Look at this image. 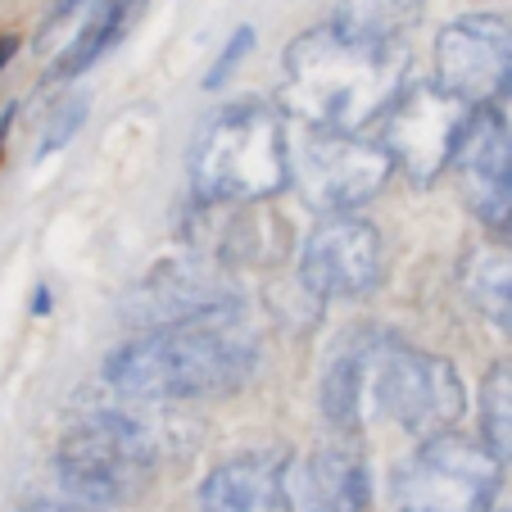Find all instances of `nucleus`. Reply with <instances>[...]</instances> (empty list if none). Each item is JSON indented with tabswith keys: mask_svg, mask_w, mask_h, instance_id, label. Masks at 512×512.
<instances>
[{
	"mask_svg": "<svg viewBox=\"0 0 512 512\" xmlns=\"http://www.w3.org/2000/svg\"><path fill=\"white\" fill-rule=\"evenodd\" d=\"M485 512H494V508H485Z\"/></svg>",
	"mask_w": 512,
	"mask_h": 512,
	"instance_id": "obj_22",
	"label": "nucleus"
},
{
	"mask_svg": "<svg viewBox=\"0 0 512 512\" xmlns=\"http://www.w3.org/2000/svg\"><path fill=\"white\" fill-rule=\"evenodd\" d=\"M14 50H19V41H14V37H0V73H5V64L14 59Z\"/></svg>",
	"mask_w": 512,
	"mask_h": 512,
	"instance_id": "obj_21",
	"label": "nucleus"
},
{
	"mask_svg": "<svg viewBox=\"0 0 512 512\" xmlns=\"http://www.w3.org/2000/svg\"><path fill=\"white\" fill-rule=\"evenodd\" d=\"M200 512H295L286 467L277 458H227L200 485Z\"/></svg>",
	"mask_w": 512,
	"mask_h": 512,
	"instance_id": "obj_12",
	"label": "nucleus"
},
{
	"mask_svg": "<svg viewBox=\"0 0 512 512\" xmlns=\"http://www.w3.org/2000/svg\"><path fill=\"white\" fill-rule=\"evenodd\" d=\"M155 445L141 422L123 413H91L64 435L55 458L59 490L73 508H114L150 476Z\"/></svg>",
	"mask_w": 512,
	"mask_h": 512,
	"instance_id": "obj_5",
	"label": "nucleus"
},
{
	"mask_svg": "<svg viewBox=\"0 0 512 512\" xmlns=\"http://www.w3.org/2000/svg\"><path fill=\"white\" fill-rule=\"evenodd\" d=\"M358 413H381L417 440H431L458 426V417L467 413V390L449 358L422 354L381 327H363Z\"/></svg>",
	"mask_w": 512,
	"mask_h": 512,
	"instance_id": "obj_3",
	"label": "nucleus"
},
{
	"mask_svg": "<svg viewBox=\"0 0 512 512\" xmlns=\"http://www.w3.org/2000/svg\"><path fill=\"white\" fill-rule=\"evenodd\" d=\"M458 286L485 322L512 331V241L472 245L458 263Z\"/></svg>",
	"mask_w": 512,
	"mask_h": 512,
	"instance_id": "obj_15",
	"label": "nucleus"
},
{
	"mask_svg": "<svg viewBox=\"0 0 512 512\" xmlns=\"http://www.w3.org/2000/svg\"><path fill=\"white\" fill-rule=\"evenodd\" d=\"M290 499L304 512H368L372 503L368 463L354 449H318V454L304 458Z\"/></svg>",
	"mask_w": 512,
	"mask_h": 512,
	"instance_id": "obj_14",
	"label": "nucleus"
},
{
	"mask_svg": "<svg viewBox=\"0 0 512 512\" xmlns=\"http://www.w3.org/2000/svg\"><path fill=\"white\" fill-rule=\"evenodd\" d=\"M78 5H82V0H55V10H50V23H64L68 14L78 10Z\"/></svg>",
	"mask_w": 512,
	"mask_h": 512,
	"instance_id": "obj_20",
	"label": "nucleus"
},
{
	"mask_svg": "<svg viewBox=\"0 0 512 512\" xmlns=\"http://www.w3.org/2000/svg\"><path fill=\"white\" fill-rule=\"evenodd\" d=\"M449 168L467 209L490 232H512V127L499 105H481L467 114Z\"/></svg>",
	"mask_w": 512,
	"mask_h": 512,
	"instance_id": "obj_9",
	"label": "nucleus"
},
{
	"mask_svg": "<svg viewBox=\"0 0 512 512\" xmlns=\"http://www.w3.org/2000/svg\"><path fill=\"white\" fill-rule=\"evenodd\" d=\"M467 114L463 100L445 96L440 87H408L386 109V155L399 164L417 186L435 182L449 168Z\"/></svg>",
	"mask_w": 512,
	"mask_h": 512,
	"instance_id": "obj_10",
	"label": "nucleus"
},
{
	"mask_svg": "<svg viewBox=\"0 0 512 512\" xmlns=\"http://www.w3.org/2000/svg\"><path fill=\"white\" fill-rule=\"evenodd\" d=\"M136 300H141V322H150V327L236 309L232 290L213 277L209 268H200V263H168V268H159L155 277L136 290Z\"/></svg>",
	"mask_w": 512,
	"mask_h": 512,
	"instance_id": "obj_13",
	"label": "nucleus"
},
{
	"mask_svg": "<svg viewBox=\"0 0 512 512\" xmlns=\"http://www.w3.org/2000/svg\"><path fill=\"white\" fill-rule=\"evenodd\" d=\"M136 10H141V0H105V5L91 14L87 28L78 32V41H73V46L55 59V73H50V78L64 82V78H78L82 68H91L118 37H123L127 28H132Z\"/></svg>",
	"mask_w": 512,
	"mask_h": 512,
	"instance_id": "obj_17",
	"label": "nucleus"
},
{
	"mask_svg": "<svg viewBox=\"0 0 512 512\" xmlns=\"http://www.w3.org/2000/svg\"><path fill=\"white\" fill-rule=\"evenodd\" d=\"M250 41H254V32H250V28H241V32H236V37H232V46H227L223 55H218V64H213V73H209V82H204V87H218V82H223L227 73H232V68L241 64V55H245V50H250Z\"/></svg>",
	"mask_w": 512,
	"mask_h": 512,
	"instance_id": "obj_19",
	"label": "nucleus"
},
{
	"mask_svg": "<svg viewBox=\"0 0 512 512\" xmlns=\"http://www.w3.org/2000/svg\"><path fill=\"white\" fill-rule=\"evenodd\" d=\"M254 372V345L241 313H204V318L164 322L145 336L118 345L105 358V381L123 399H200L232 395Z\"/></svg>",
	"mask_w": 512,
	"mask_h": 512,
	"instance_id": "obj_1",
	"label": "nucleus"
},
{
	"mask_svg": "<svg viewBox=\"0 0 512 512\" xmlns=\"http://www.w3.org/2000/svg\"><path fill=\"white\" fill-rule=\"evenodd\" d=\"M503 485V463L485 440L440 431L413 449L395 472L399 512H485Z\"/></svg>",
	"mask_w": 512,
	"mask_h": 512,
	"instance_id": "obj_6",
	"label": "nucleus"
},
{
	"mask_svg": "<svg viewBox=\"0 0 512 512\" xmlns=\"http://www.w3.org/2000/svg\"><path fill=\"white\" fill-rule=\"evenodd\" d=\"M435 87L467 109L512 96V23L499 14H463L435 41Z\"/></svg>",
	"mask_w": 512,
	"mask_h": 512,
	"instance_id": "obj_8",
	"label": "nucleus"
},
{
	"mask_svg": "<svg viewBox=\"0 0 512 512\" xmlns=\"http://www.w3.org/2000/svg\"><path fill=\"white\" fill-rule=\"evenodd\" d=\"M426 0H336L331 28L363 41H404V32L422 19Z\"/></svg>",
	"mask_w": 512,
	"mask_h": 512,
	"instance_id": "obj_16",
	"label": "nucleus"
},
{
	"mask_svg": "<svg viewBox=\"0 0 512 512\" xmlns=\"http://www.w3.org/2000/svg\"><path fill=\"white\" fill-rule=\"evenodd\" d=\"M481 435L490 454L512 467V358L494 363L481 381Z\"/></svg>",
	"mask_w": 512,
	"mask_h": 512,
	"instance_id": "obj_18",
	"label": "nucleus"
},
{
	"mask_svg": "<svg viewBox=\"0 0 512 512\" xmlns=\"http://www.w3.org/2000/svg\"><path fill=\"white\" fill-rule=\"evenodd\" d=\"M300 281L318 300H358L381 281V236L363 218H327L304 241Z\"/></svg>",
	"mask_w": 512,
	"mask_h": 512,
	"instance_id": "obj_11",
	"label": "nucleus"
},
{
	"mask_svg": "<svg viewBox=\"0 0 512 512\" xmlns=\"http://www.w3.org/2000/svg\"><path fill=\"white\" fill-rule=\"evenodd\" d=\"M191 182L204 204L268 200L290 182L286 123L268 105H232L195 141Z\"/></svg>",
	"mask_w": 512,
	"mask_h": 512,
	"instance_id": "obj_4",
	"label": "nucleus"
},
{
	"mask_svg": "<svg viewBox=\"0 0 512 512\" xmlns=\"http://www.w3.org/2000/svg\"><path fill=\"white\" fill-rule=\"evenodd\" d=\"M290 177L300 186L304 204L318 213H345L386 186L390 155L386 145L358 141V132H327V127L300 123V132H286Z\"/></svg>",
	"mask_w": 512,
	"mask_h": 512,
	"instance_id": "obj_7",
	"label": "nucleus"
},
{
	"mask_svg": "<svg viewBox=\"0 0 512 512\" xmlns=\"http://www.w3.org/2000/svg\"><path fill=\"white\" fill-rule=\"evenodd\" d=\"M404 41H363L340 28L304 32L286 50V109L309 127L363 132L404 91Z\"/></svg>",
	"mask_w": 512,
	"mask_h": 512,
	"instance_id": "obj_2",
	"label": "nucleus"
}]
</instances>
